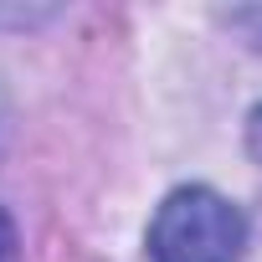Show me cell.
Wrapping results in <instances>:
<instances>
[{
  "instance_id": "3",
  "label": "cell",
  "mask_w": 262,
  "mask_h": 262,
  "mask_svg": "<svg viewBox=\"0 0 262 262\" xmlns=\"http://www.w3.org/2000/svg\"><path fill=\"white\" fill-rule=\"evenodd\" d=\"M247 149H252V160L262 165V103H257L252 118H247Z\"/></svg>"
},
{
  "instance_id": "1",
  "label": "cell",
  "mask_w": 262,
  "mask_h": 262,
  "mask_svg": "<svg viewBox=\"0 0 262 262\" xmlns=\"http://www.w3.org/2000/svg\"><path fill=\"white\" fill-rule=\"evenodd\" d=\"M247 247V216L211 185H180L149 221L155 262H236Z\"/></svg>"
},
{
  "instance_id": "2",
  "label": "cell",
  "mask_w": 262,
  "mask_h": 262,
  "mask_svg": "<svg viewBox=\"0 0 262 262\" xmlns=\"http://www.w3.org/2000/svg\"><path fill=\"white\" fill-rule=\"evenodd\" d=\"M0 262H21V236H16V221L0 206Z\"/></svg>"
}]
</instances>
